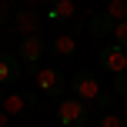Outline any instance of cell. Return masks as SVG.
Listing matches in <instances>:
<instances>
[{
	"label": "cell",
	"mask_w": 127,
	"mask_h": 127,
	"mask_svg": "<svg viewBox=\"0 0 127 127\" xmlns=\"http://www.w3.org/2000/svg\"><path fill=\"white\" fill-rule=\"evenodd\" d=\"M37 87H40V94H47V97H64L67 94V87H70V80H67V74H64L60 67H37Z\"/></svg>",
	"instance_id": "cell-1"
},
{
	"label": "cell",
	"mask_w": 127,
	"mask_h": 127,
	"mask_svg": "<svg viewBox=\"0 0 127 127\" xmlns=\"http://www.w3.org/2000/svg\"><path fill=\"white\" fill-rule=\"evenodd\" d=\"M97 127H127V121L121 114H110V110H104L100 117H97Z\"/></svg>",
	"instance_id": "cell-12"
},
{
	"label": "cell",
	"mask_w": 127,
	"mask_h": 127,
	"mask_svg": "<svg viewBox=\"0 0 127 127\" xmlns=\"http://www.w3.org/2000/svg\"><path fill=\"white\" fill-rule=\"evenodd\" d=\"M20 77V60L13 54H0V84H17Z\"/></svg>",
	"instance_id": "cell-11"
},
{
	"label": "cell",
	"mask_w": 127,
	"mask_h": 127,
	"mask_svg": "<svg viewBox=\"0 0 127 127\" xmlns=\"http://www.w3.org/2000/svg\"><path fill=\"white\" fill-rule=\"evenodd\" d=\"M47 54V40L37 37V33H30V37H20V47H17V60L20 64H40V57Z\"/></svg>",
	"instance_id": "cell-4"
},
{
	"label": "cell",
	"mask_w": 127,
	"mask_h": 127,
	"mask_svg": "<svg viewBox=\"0 0 127 127\" xmlns=\"http://www.w3.org/2000/svg\"><path fill=\"white\" fill-rule=\"evenodd\" d=\"M114 27H117V20L114 17H110V13L107 10H104V13H94V17H90L87 20V30H90V37H110V33H114Z\"/></svg>",
	"instance_id": "cell-10"
},
{
	"label": "cell",
	"mask_w": 127,
	"mask_h": 127,
	"mask_svg": "<svg viewBox=\"0 0 127 127\" xmlns=\"http://www.w3.org/2000/svg\"><path fill=\"white\" fill-rule=\"evenodd\" d=\"M10 124V114H7V110H0V127H7Z\"/></svg>",
	"instance_id": "cell-17"
},
{
	"label": "cell",
	"mask_w": 127,
	"mask_h": 127,
	"mask_svg": "<svg viewBox=\"0 0 127 127\" xmlns=\"http://www.w3.org/2000/svg\"><path fill=\"white\" fill-rule=\"evenodd\" d=\"M74 50H77V37H74V33H60V37H54L50 44H47V54L57 57V60L74 57Z\"/></svg>",
	"instance_id": "cell-9"
},
{
	"label": "cell",
	"mask_w": 127,
	"mask_h": 127,
	"mask_svg": "<svg viewBox=\"0 0 127 127\" xmlns=\"http://www.w3.org/2000/svg\"><path fill=\"white\" fill-rule=\"evenodd\" d=\"M40 24H44V17H40L37 7H24V10L13 13V27L20 30V37H30V33L40 30Z\"/></svg>",
	"instance_id": "cell-7"
},
{
	"label": "cell",
	"mask_w": 127,
	"mask_h": 127,
	"mask_svg": "<svg viewBox=\"0 0 127 127\" xmlns=\"http://www.w3.org/2000/svg\"><path fill=\"white\" fill-rule=\"evenodd\" d=\"M114 94L117 97H127V70H124V74H114Z\"/></svg>",
	"instance_id": "cell-16"
},
{
	"label": "cell",
	"mask_w": 127,
	"mask_h": 127,
	"mask_svg": "<svg viewBox=\"0 0 127 127\" xmlns=\"http://www.w3.org/2000/svg\"><path fill=\"white\" fill-rule=\"evenodd\" d=\"M110 37H114L117 47H124V50H127V20H121V24L114 27V33H110Z\"/></svg>",
	"instance_id": "cell-15"
},
{
	"label": "cell",
	"mask_w": 127,
	"mask_h": 127,
	"mask_svg": "<svg viewBox=\"0 0 127 127\" xmlns=\"http://www.w3.org/2000/svg\"><path fill=\"white\" fill-rule=\"evenodd\" d=\"M77 0H50L47 3V20L50 24H74Z\"/></svg>",
	"instance_id": "cell-8"
},
{
	"label": "cell",
	"mask_w": 127,
	"mask_h": 127,
	"mask_svg": "<svg viewBox=\"0 0 127 127\" xmlns=\"http://www.w3.org/2000/svg\"><path fill=\"white\" fill-rule=\"evenodd\" d=\"M57 121L60 127H84L87 124V104L80 100V97H64V100L57 104Z\"/></svg>",
	"instance_id": "cell-2"
},
{
	"label": "cell",
	"mask_w": 127,
	"mask_h": 127,
	"mask_svg": "<svg viewBox=\"0 0 127 127\" xmlns=\"http://www.w3.org/2000/svg\"><path fill=\"white\" fill-rule=\"evenodd\" d=\"M3 24H7V7L0 3V27H3Z\"/></svg>",
	"instance_id": "cell-18"
},
{
	"label": "cell",
	"mask_w": 127,
	"mask_h": 127,
	"mask_svg": "<svg viewBox=\"0 0 127 127\" xmlns=\"http://www.w3.org/2000/svg\"><path fill=\"white\" fill-rule=\"evenodd\" d=\"M70 87H74V97H80L84 104H94L97 97L104 94V87H100V80H97V74H90V70H80V74H74V84H70Z\"/></svg>",
	"instance_id": "cell-3"
},
{
	"label": "cell",
	"mask_w": 127,
	"mask_h": 127,
	"mask_svg": "<svg viewBox=\"0 0 127 127\" xmlns=\"http://www.w3.org/2000/svg\"><path fill=\"white\" fill-rule=\"evenodd\" d=\"M107 13L121 24V20H127V0H110L107 3Z\"/></svg>",
	"instance_id": "cell-13"
},
{
	"label": "cell",
	"mask_w": 127,
	"mask_h": 127,
	"mask_svg": "<svg viewBox=\"0 0 127 127\" xmlns=\"http://www.w3.org/2000/svg\"><path fill=\"white\" fill-rule=\"evenodd\" d=\"M97 60H100V67L107 70V74H124L127 70V50L117 44H107L97 50Z\"/></svg>",
	"instance_id": "cell-5"
},
{
	"label": "cell",
	"mask_w": 127,
	"mask_h": 127,
	"mask_svg": "<svg viewBox=\"0 0 127 127\" xmlns=\"http://www.w3.org/2000/svg\"><path fill=\"white\" fill-rule=\"evenodd\" d=\"M33 104H37V94H30V90H20V94L3 97V100H0V110H7L10 117H17V114H30Z\"/></svg>",
	"instance_id": "cell-6"
},
{
	"label": "cell",
	"mask_w": 127,
	"mask_h": 127,
	"mask_svg": "<svg viewBox=\"0 0 127 127\" xmlns=\"http://www.w3.org/2000/svg\"><path fill=\"white\" fill-rule=\"evenodd\" d=\"M27 3H30V7H37V3H47V0H27Z\"/></svg>",
	"instance_id": "cell-19"
},
{
	"label": "cell",
	"mask_w": 127,
	"mask_h": 127,
	"mask_svg": "<svg viewBox=\"0 0 127 127\" xmlns=\"http://www.w3.org/2000/svg\"><path fill=\"white\" fill-rule=\"evenodd\" d=\"M114 100H117V94H114V90H104V94L94 100V107H97V117H100L104 110H110V104H114Z\"/></svg>",
	"instance_id": "cell-14"
}]
</instances>
